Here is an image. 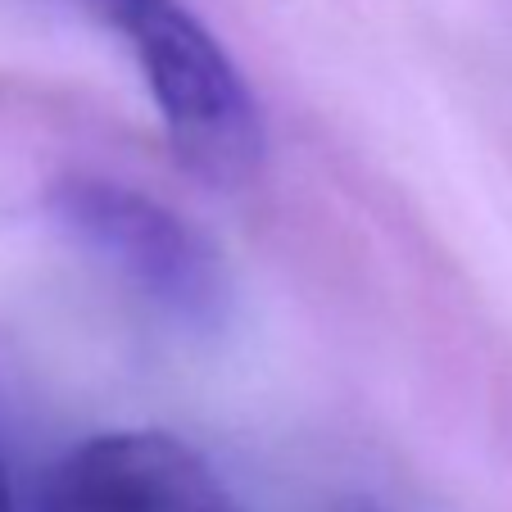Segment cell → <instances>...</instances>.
<instances>
[{
  "label": "cell",
  "instance_id": "7a4b0ae2",
  "mask_svg": "<svg viewBox=\"0 0 512 512\" xmlns=\"http://www.w3.org/2000/svg\"><path fill=\"white\" fill-rule=\"evenodd\" d=\"M46 209L73 245L127 281L177 327L213 336L232 322L236 281L223 250L164 200L109 182V177H59Z\"/></svg>",
  "mask_w": 512,
  "mask_h": 512
},
{
  "label": "cell",
  "instance_id": "277c9868",
  "mask_svg": "<svg viewBox=\"0 0 512 512\" xmlns=\"http://www.w3.org/2000/svg\"><path fill=\"white\" fill-rule=\"evenodd\" d=\"M0 512H14V499H10V476H5V458H0Z\"/></svg>",
  "mask_w": 512,
  "mask_h": 512
},
{
  "label": "cell",
  "instance_id": "6da1fadb",
  "mask_svg": "<svg viewBox=\"0 0 512 512\" xmlns=\"http://www.w3.org/2000/svg\"><path fill=\"white\" fill-rule=\"evenodd\" d=\"M127 41L173 155L204 186L232 191L263 168L268 136L241 68L182 0H91Z\"/></svg>",
  "mask_w": 512,
  "mask_h": 512
},
{
  "label": "cell",
  "instance_id": "3957f363",
  "mask_svg": "<svg viewBox=\"0 0 512 512\" xmlns=\"http://www.w3.org/2000/svg\"><path fill=\"white\" fill-rule=\"evenodd\" d=\"M41 512H245L200 449L168 431H109L68 449Z\"/></svg>",
  "mask_w": 512,
  "mask_h": 512
},
{
  "label": "cell",
  "instance_id": "5b68a950",
  "mask_svg": "<svg viewBox=\"0 0 512 512\" xmlns=\"http://www.w3.org/2000/svg\"><path fill=\"white\" fill-rule=\"evenodd\" d=\"M340 512H386V508H377V503H368V499H349Z\"/></svg>",
  "mask_w": 512,
  "mask_h": 512
}]
</instances>
